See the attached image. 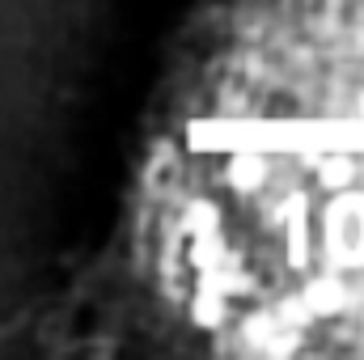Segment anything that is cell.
Wrapping results in <instances>:
<instances>
[]
</instances>
